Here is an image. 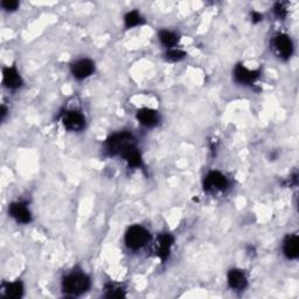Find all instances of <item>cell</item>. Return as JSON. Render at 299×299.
Masks as SVG:
<instances>
[{"instance_id":"cell-1","label":"cell","mask_w":299,"mask_h":299,"mask_svg":"<svg viewBox=\"0 0 299 299\" xmlns=\"http://www.w3.org/2000/svg\"><path fill=\"white\" fill-rule=\"evenodd\" d=\"M63 291L70 296H78L90 288L89 277L81 272L70 273L63 281Z\"/></svg>"},{"instance_id":"cell-2","label":"cell","mask_w":299,"mask_h":299,"mask_svg":"<svg viewBox=\"0 0 299 299\" xmlns=\"http://www.w3.org/2000/svg\"><path fill=\"white\" fill-rule=\"evenodd\" d=\"M134 145V138L128 132L116 133L107 141V150L110 154H122L126 149Z\"/></svg>"},{"instance_id":"cell-3","label":"cell","mask_w":299,"mask_h":299,"mask_svg":"<svg viewBox=\"0 0 299 299\" xmlns=\"http://www.w3.org/2000/svg\"><path fill=\"white\" fill-rule=\"evenodd\" d=\"M150 233L141 226H133L125 234V243L130 249H139L150 241Z\"/></svg>"},{"instance_id":"cell-4","label":"cell","mask_w":299,"mask_h":299,"mask_svg":"<svg viewBox=\"0 0 299 299\" xmlns=\"http://www.w3.org/2000/svg\"><path fill=\"white\" fill-rule=\"evenodd\" d=\"M205 189L209 192L225 191L228 187V180L220 172H210L205 178Z\"/></svg>"},{"instance_id":"cell-5","label":"cell","mask_w":299,"mask_h":299,"mask_svg":"<svg viewBox=\"0 0 299 299\" xmlns=\"http://www.w3.org/2000/svg\"><path fill=\"white\" fill-rule=\"evenodd\" d=\"M62 123L65 125V128L70 130V131H79L84 128L86 119H84L82 113L77 111H68L63 116Z\"/></svg>"},{"instance_id":"cell-6","label":"cell","mask_w":299,"mask_h":299,"mask_svg":"<svg viewBox=\"0 0 299 299\" xmlns=\"http://www.w3.org/2000/svg\"><path fill=\"white\" fill-rule=\"evenodd\" d=\"M95 70V65L94 62L88 60V58H82V60H78L71 66V73L76 78L83 79L94 73Z\"/></svg>"},{"instance_id":"cell-7","label":"cell","mask_w":299,"mask_h":299,"mask_svg":"<svg viewBox=\"0 0 299 299\" xmlns=\"http://www.w3.org/2000/svg\"><path fill=\"white\" fill-rule=\"evenodd\" d=\"M8 210H10L11 216L20 223H28L32 220L31 212H29L27 206L25 204H21V202H14V204H12Z\"/></svg>"},{"instance_id":"cell-8","label":"cell","mask_w":299,"mask_h":299,"mask_svg":"<svg viewBox=\"0 0 299 299\" xmlns=\"http://www.w3.org/2000/svg\"><path fill=\"white\" fill-rule=\"evenodd\" d=\"M234 76H235V79H236L238 83L251 84L258 78L260 73L258 71H255V70H249L248 68H246L244 66L240 65L236 67V68H235Z\"/></svg>"},{"instance_id":"cell-9","label":"cell","mask_w":299,"mask_h":299,"mask_svg":"<svg viewBox=\"0 0 299 299\" xmlns=\"http://www.w3.org/2000/svg\"><path fill=\"white\" fill-rule=\"evenodd\" d=\"M174 243V237L170 234H163L157 241V255L160 260L165 261L170 255L171 247Z\"/></svg>"},{"instance_id":"cell-10","label":"cell","mask_w":299,"mask_h":299,"mask_svg":"<svg viewBox=\"0 0 299 299\" xmlns=\"http://www.w3.org/2000/svg\"><path fill=\"white\" fill-rule=\"evenodd\" d=\"M3 77H4V84L6 87L11 88V89H16L23 86V78H21L20 74L16 71L15 68H5L3 71Z\"/></svg>"},{"instance_id":"cell-11","label":"cell","mask_w":299,"mask_h":299,"mask_svg":"<svg viewBox=\"0 0 299 299\" xmlns=\"http://www.w3.org/2000/svg\"><path fill=\"white\" fill-rule=\"evenodd\" d=\"M275 46L277 52L280 53V55L282 57L288 58L291 56L292 50H293V46H292V41L290 40V37L285 34H281L275 39Z\"/></svg>"},{"instance_id":"cell-12","label":"cell","mask_w":299,"mask_h":299,"mask_svg":"<svg viewBox=\"0 0 299 299\" xmlns=\"http://www.w3.org/2000/svg\"><path fill=\"white\" fill-rule=\"evenodd\" d=\"M247 277L242 270L233 269L228 272V284L234 290H243L247 286Z\"/></svg>"},{"instance_id":"cell-13","label":"cell","mask_w":299,"mask_h":299,"mask_svg":"<svg viewBox=\"0 0 299 299\" xmlns=\"http://www.w3.org/2000/svg\"><path fill=\"white\" fill-rule=\"evenodd\" d=\"M137 119L139 121V123L147 128H152V126L157 125L159 122L158 113L152 109L144 108L137 112Z\"/></svg>"},{"instance_id":"cell-14","label":"cell","mask_w":299,"mask_h":299,"mask_svg":"<svg viewBox=\"0 0 299 299\" xmlns=\"http://www.w3.org/2000/svg\"><path fill=\"white\" fill-rule=\"evenodd\" d=\"M283 251L286 257L294 260L299 255V240L297 235H290L286 237L283 246Z\"/></svg>"},{"instance_id":"cell-15","label":"cell","mask_w":299,"mask_h":299,"mask_svg":"<svg viewBox=\"0 0 299 299\" xmlns=\"http://www.w3.org/2000/svg\"><path fill=\"white\" fill-rule=\"evenodd\" d=\"M121 155L129 163L130 166H132V167L142 166V155L139 152H138V150L136 149V146L134 145L129 147V149H126Z\"/></svg>"},{"instance_id":"cell-16","label":"cell","mask_w":299,"mask_h":299,"mask_svg":"<svg viewBox=\"0 0 299 299\" xmlns=\"http://www.w3.org/2000/svg\"><path fill=\"white\" fill-rule=\"evenodd\" d=\"M24 286L21 282H14V283H10L6 285L5 288V296L7 298H20L23 296Z\"/></svg>"},{"instance_id":"cell-17","label":"cell","mask_w":299,"mask_h":299,"mask_svg":"<svg viewBox=\"0 0 299 299\" xmlns=\"http://www.w3.org/2000/svg\"><path fill=\"white\" fill-rule=\"evenodd\" d=\"M159 39L162 41L163 45H165L166 47H173L178 42V36L174 34L173 32L170 31H162L159 33Z\"/></svg>"},{"instance_id":"cell-18","label":"cell","mask_w":299,"mask_h":299,"mask_svg":"<svg viewBox=\"0 0 299 299\" xmlns=\"http://www.w3.org/2000/svg\"><path fill=\"white\" fill-rule=\"evenodd\" d=\"M125 25L126 27L131 28V27H136L138 25L142 24V16L139 15L137 11H132V12H129L128 14L125 15Z\"/></svg>"},{"instance_id":"cell-19","label":"cell","mask_w":299,"mask_h":299,"mask_svg":"<svg viewBox=\"0 0 299 299\" xmlns=\"http://www.w3.org/2000/svg\"><path fill=\"white\" fill-rule=\"evenodd\" d=\"M185 55H186V54L180 49H170L166 53V56L170 61H180V60H183Z\"/></svg>"},{"instance_id":"cell-20","label":"cell","mask_w":299,"mask_h":299,"mask_svg":"<svg viewBox=\"0 0 299 299\" xmlns=\"http://www.w3.org/2000/svg\"><path fill=\"white\" fill-rule=\"evenodd\" d=\"M2 6L6 11H14L18 8L19 3L15 2V0H4V2H2Z\"/></svg>"},{"instance_id":"cell-21","label":"cell","mask_w":299,"mask_h":299,"mask_svg":"<svg viewBox=\"0 0 299 299\" xmlns=\"http://www.w3.org/2000/svg\"><path fill=\"white\" fill-rule=\"evenodd\" d=\"M124 292L122 291L121 289H116V288H111L109 289V293L107 294V297L109 298H115V297H123Z\"/></svg>"},{"instance_id":"cell-22","label":"cell","mask_w":299,"mask_h":299,"mask_svg":"<svg viewBox=\"0 0 299 299\" xmlns=\"http://www.w3.org/2000/svg\"><path fill=\"white\" fill-rule=\"evenodd\" d=\"M275 12H276V14L280 16V18H285L286 10H285V7L283 6V4H277L276 7H275Z\"/></svg>"},{"instance_id":"cell-23","label":"cell","mask_w":299,"mask_h":299,"mask_svg":"<svg viewBox=\"0 0 299 299\" xmlns=\"http://www.w3.org/2000/svg\"><path fill=\"white\" fill-rule=\"evenodd\" d=\"M262 19H263L262 14L257 13V12H254V13H252V21H254V23H258V21H261Z\"/></svg>"},{"instance_id":"cell-24","label":"cell","mask_w":299,"mask_h":299,"mask_svg":"<svg viewBox=\"0 0 299 299\" xmlns=\"http://www.w3.org/2000/svg\"><path fill=\"white\" fill-rule=\"evenodd\" d=\"M5 115H6V109H5V107H2V119H4Z\"/></svg>"}]
</instances>
